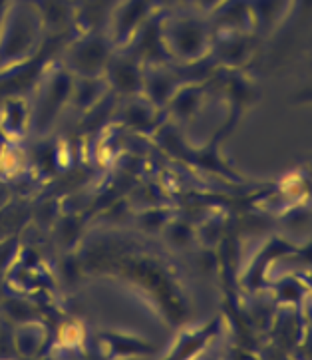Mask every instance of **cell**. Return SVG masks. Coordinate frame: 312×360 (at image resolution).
I'll list each match as a JSON object with an SVG mask.
<instances>
[{
	"mask_svg": "<svg viewBox=\"0 0 312 360\" xmlns=\"http://www.w3.org/2000/svg\"><path fill=\"white\" fill-rule=\"evenodd\" d=\"M84 338V333H82V326L76 325V323H66V325L60 326L58 340L60 345L64 347H72V345H78Z\"/></svg>",
	"mask_w": 312,
	"mask_h": 360,
	"instance_id": "6da1fadb",
	"label": "cell"
}]
</instances>
